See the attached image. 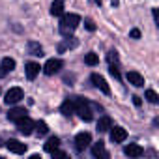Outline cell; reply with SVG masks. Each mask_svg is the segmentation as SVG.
Segmentation results:
<instances>
[{
	"label": "cell",
	"instance_id": "cell-7",
	"mask_svg": "<svg viewBox=\"0 0 159 159\" xmlns=\"http://www.w3.org/2000/svg\"><path fill=\"white\" fill-rule=\"evenodd\" d=\"M92 83H94V86L98 88V90H101L103 94H111V88H109V84H107V81L101 77V75H98V73H94L92 77Z\"/></svg>",
	"mask_w": 159,
	"mask_h": 159
},
{
	"label": "cell",
	"instance_id": "cell-12",
	"mask_svg": "<svg viewBox=\"0 0 159 159\" xmlns=\"http://www.w3.org/2000/svg\"><path fill=\"white\" fill-rule=\"evenodd\" d=\"M39 64H36V62H28L26 64V77L30 79V81H34V79L38 77V73H39Z\"/></svg>",
	"mask_w": 159,
	"mask_h": 159
},
{
	"label": "cell",
	"instance_id": "cell-20",
	"mask_svg": "<svg viewBox=\"0 0 159 159\" xmlns=\"http://www.w3.org/2000/svg\"><path fill=\"white\" fill-rule=\"evenodd\" d=\"M28 51H30V54H34V56H41V54H43V49H41L38 43H34V41L28 43Z\"/></svg>",
	"mask_w": 159,
	"mask_h": 159
},
{
	"label": "cell",
	"instance_id": "cell-31",
	"mask_svg": "<svg viewBox=\"0 0 159 159\" xmlns=\"http://www.w3.org/2000/svg\"><path fill=\"white\" fill-rule=\"evenodd\" d=\"M96 2H98V4H101V0H96Z\"/></svg>",
	"mask_w": 159,
	"mask_h": 159
},
{
	"label": "cell",
	"instance_id": "cell-14",
	"mask_svg": "<svg viewBox=\"0 0 159 159\" xmlns=\"http://www.w3.org/2000/svg\"><path fill=\"white\" fill-rule=\"evenodd\" d=\"M60 111H62L64 116H71V114H75V103H73V99H66V101L62 103Z\"/></svg>",
	"mask_w": 159,
	"mask_h": 159
},
{
	"label": "cell",
	"instance_id": "cell-8",
	"mask_svg": "<svg viewBox=\"0 0 159 159\" xmlns=\"http://www.w3.org/2000/svg\"><path fill=\"white\" fill-rule=\"evenodd\" d=\"M6 148L11 152V153H25L26 152V146L23 144V142H19V140H15V139H10L8 142H6Z\"/></svg>",
	"mask_w": 159,
	"mask_h": 159
},
{
	"label": "cell",
	"instance_id": "cell-24",
	"mask_svg": "<svg viewBox=\"0 0 159 159\" xmlns=\"http://www.w3.org/2000/svg\"><path fill=\"white\" fill-rule=\"evenodd\" d=\"M146 99H148L150 103H157V101H159V96H157L153 90H146Z\"/></svg>",
	"mask_w": 159,
	"mask_h": 159
},
{
	"label": "cell",
	"instance_id": "cell-15",
	"mask_svg": "<svg viewBox=\"0 0 159 159\" xmlns=\"http://www.w3.org/2000/svg\"><path fill=\"white\" fill-rule=\"evenodd\" d=\"M111 127H112V120H111L109 116H101L99 122H98V131H99V133H105V131H109Z\"/></svg>",
	"mask_w": 159,
	"mask_h": 159
},
{
	"label": "cell",
	"instance_id": "cell-6",
	"mask_svg": "<svg viewBox=\"0 0 159 159\" xmlns=\"http://www.w3.org/2000/svg\"><path fill=\"white\" fill-rule=\"evenodd\" d=\"M17 129H19V133H23V135H30L32 129H34V122H32L28 116H23L21 120H17Z\"/></svg>",
	"mask_w": 159,
	"mask_h": 159
},
{
	"label": "cell",
	"instance_id": "cell-17",
	"mask_svg": "<svg viewBox=\"0 0 159 159\" xmlns=\"http://www.w3.org/2000/svg\"><path fill=\"white\" fill-rule=\"evenodd\" d=\"M64 13V0H54L51 6V15H62Z\"/></svg>",
	"mask_w": 159,
	"mask_h": 159
},
{
	"label": "cell",
	"instance_id": "cell-25",
	"mask_svg": "<svg viewBox=\"0 0 159 159\" xmlns=\"http://www.w3.org/2000/svg\"><path fill=\"white\" fill-rule=\"evenodd\" d=\"M109 71H111V75L116 79V81H120V79H122V75H120V69H118V66H111L109 67Z\"/></svg>",
	"mask_w": 159,
	"mask_h": 159
},
{
	"label": "cell",
	"instance_id": "cell-19",
	"mask_svg": "<svg viewBox=\"0 0 159 159\" xmlns=\"http://www.w3.org/2000/svg\"><path fill=\"white\" fill-rule=\"evenodd\" d=\"M58 144H60V139H58V137H51V139L45 142V150L51 153L52 150H56V148H58Z\"/></svg>",
	"mask_w": 159,
	"mask_h": 159
},
{
	"label": "cell",
	"instance_id": "cell-1",
	"mask_svg": "<svg viewBox=\"0 0 159 159\" xmlns=\"http://www.w3.org/2000/svg\"><path fill=\"white\" fill-rule=\"evenodd\" d=\"M79 23H81V17H79L77 13H66L62 15L60 19V34L62 36H71L75 32V28L79 26Z\"/></svg>",
	"mask_w": 159,
	"mask_h": 159
},
{
	"label": "cell",
	"instance_id": "cell-23",
	"mask_svg": "<svg viewBox=\"0 0 159 159\" xmlns=\"http://www.w3.org/2000/svg\"><path fill=\"white\" fill-rule=\"evenodd\" d=\"M107 60H109L111 66H116V64H118V52H116V51H111V52L107 54Z\"/></svg>",
	"mask_w": 159,
	"mask_h": 159
},
{
	"label": "cell",
	"instance_id": "cell-3",
	"mask_svg": "<svg viewBox=\"0 0 159 159\" xmlns=\"http://www.w3.org/2000/svg\"><path fill=\"white\" fill-rule=\"evenodd\" d=\"M23 90L21 88H10L8 92H6V98H4V101H6V105H15V103H19L21 99H23Z\"/></svg>",
	"mask_w": 159,
	"mask_h": 159
},
{
	"label": "cell",
	"instance_id": "cell-9",
	"mask_svg": "<svg viewBox=\"0 0 159 159\" xmlns=\"http://www.w3.org/2000/svg\"><path fill=\"white\" fill-rule=\"evenodd\" d=\"M112 129V127H111ZM127 139V131L124 129V127H114L112 131H111V140L112 142H124Z\"/></svg>",
	"mask_w": 159,
	"mask_h": 159
},
{
	"label": "cell",
	"instance_id": "cell-21",
	"mask_svg": "<svg viewBox=\"0 0 159 159\" xmlns=\"http://www.w3.org/2000/svg\"><path fill=\"white\" fill-rule=\"evenodd\" d=\"M34 129H36L38 135H45V133L49 131V127H47L45 122H36V124H34Z\"/></svg>",
	"mask_w": 159,
	"mask_h": 159
},
{
	"label": "cell",
	"instance_id": "cell-2",
	"mask_svg": "<svg viewBox=\"0 0 159 159\" xmlns=\"http://www.w3.org/2000/svg\"><path fill=\"white\" fill-rule=\"evenodd\" d=\"M73 103H75V112L81 116L84 122H90L94 116H92V111H90V105H88V101H84V99H81V98H75L73 99Z\"/></svg>",
	"mask_w": 159,
	"mask_h": 159
},
{
	"label": "cell",
	"instance_id": "cell-18",
	"mask_svg": "<svg viewBox=\"0 0 159 159\" xmlns=\"http://www.w3.org/2000/svg\"><path fill=\"white\" fill-rule=\"evenodd\" d=\"M0 67H2V71H4V73H10V71H13V69H15V60L8 56V58H4V60H2Z\"/></svg>",
	"mask_w": 159,
	"mask_h": 159
},
{
	"label": "cell",
	"instance_id": "cell-4",
	"mask_svg": "<svg viewBox=\"0 0 159 159\" xmlns=\"http://www.w3.org/2000/svg\"><path fill=\"white\" fill-rule=\"evenodd\" d=\"M90 142H92V135H90V133H79V135L75 137V148H77L79 152L86 150V148L90 146Z\"/></svg>",
	"mask_w": 159,
	"mask_h": 159
},
{
	"label": "cell",
	"instance_id": "cell-29",
	"mask_svg": "<svg viewBox=\"0 0 159 159\" xmlns=\"http://www.w3.org/2000/svg\"><path fill=\"white\" fill-rule=\"evenodd\" d=\"M86 28H88V30H94L96 26H94V23H92V21H86Z\"/></svg>",
	"mask_w": 159,
	"mask_h": 159
},
{
	"label": "cell",
	"instance_id": "cell-27",
	"mask_svg": "<svg viewBox=\"0 0 159 159\" xmlns=\"http://www.w3.org/2000/svg\"><path fill=\"white\" fill-rule=\"evenodd\" d=\"M131 38H140V32H139L137 28H133V30H131Z\"/></svg>",
	"mask_w": 159,
	"mask_h": 159
},
{
	"label": "cell",
	"instance_id": "cell-10",
	"mask_svg": "<svg viewBox=\"0 0 159 159\" xmlns=\"http://www.w3.org/2000/svg\"><path fill=\"white\" fill-rule=\"evenodd\" d=\"M127 81H129V84H133V86H144V77H142L139 71H129V73H127Z\"/></svg>",
	"mask_w": 159,
	"mask_h": 159
},
{
	"label": "cell",
	"instance_id": "cell-28",
	"mask_svg": "<svg viewBox=\"0 0 159 159\" xmlns=\"http://www.w3.org/2000/svg\"><path fill=\"white\" fill-rule=\"evenodd\" d=\"M133 103H135V105L139 107V105H140L142 101H140V98H139V96H133Z\"/></svg>",
	"mask_w": 159,
	"mask_h": 159
},
{
	"label": "cell",
	"instance_id": "cell-13",
	"mask_svg": "<svg viewBox=\"0 0 159 159\" xmlns=\"http://www.w3.org/2000/svg\"><path fill=\"white\" fill-rule=\"evenodd\" d=\"M23 116H26V111L21 109V107H15V109H11V111L8 112V120H10V122H17V120H21Z\"/></svg>",
	"mask_w": 159,
	"mask_h": 159
},
{
	"label": "cell",
	"instance_id": "cell-11",
	"mask_svg": "<svg viewBox=\"0 0 159 159\" xmlns=\"http://www.w3.org/2000/svg\"><path fill=\"white\" fill-rule=\"evenodd\" d=\"M124 152H125V155H129V157H140V155L144 153L139 144H127V146L124 148Z\"/></svg>",
	"mask_w": 159,
	"mask_h": 159
},
{
	"label": "cell",
	"instance_id": "cell-26",
	"mask_svg": "<svg viewBox=\"0 0 159 159\" xmlns=\"http://www.w3.org/2000/svg\"><path fill=\"white\" fill-rule=\"evenodd\" d=\"M75 45H77V41H69V39H67V41H66V43H62V45H60V47H58V51H60V52H62V51H66V49H67V47H75Z\"/></svg>",
	"mask_w": 159,
	"mask_h": 159
},
{
	"label": "cell",
	"instance_id": "cell-16",
	"mask_svg": "<svg viewBox=\"0 0 159 159\" xmlns=\"http://www.w3.org/2000/svg\"><path fill=\"white\" fill-rule=\"evenodd\" d=\"M92 155H94V157H107V155H109V153L105 152V146H103L101 140L92 146Z\"/></svg>",
	"mask_w": 159,
	"mask_h": 159
},
{
	"label": "cell",
	"instance_id": "cell-32",
	"mask_svg": "<svg viewBox=\"0 0 159 159\" xmlns=\"http://www.w3.org/2000/svg\"><path fill=\"white\" fill-rule=\"evenodd\" d=\"M0 146H2V140H0Z\"/></svg>",
	"mask_w": 159,
	"mask_h": 159
},
{
	"label": "cell",
	"instance_id": "cell-5",
	"mask_svg": "<svg viewBox=\"0 0 159 159\" xmlns=\"http://www.w3.org/2000/svg\"><path fill=\"white\" fill-rule=\"evenodd\" d=\"M60 69H62V60H60V58H51V60H47V64H45V67H43L45 75H54V73H58Z\"/></svg>",
	"mask_w": 159,
	"mask_h": 159
},
{
	"label": "cell",
	"instance_id": "cell-22",
	"mask_svg": "<svg viewBox=\"0 0 159 159\" xmlns=\"http://www.w3.org/2000/svg\"><path fill=\"white\" fill-rule=\"evenodd\" d=\"M84 62H86L88 66H96V64L99 62V58H98V54H96V52H88V54L84 56Z\"/></svg>",
	"mask_w": 159,
	"mask_h": 159
},
{
	"label": "cell",
	"instance_id": "cell-30",
	"mask_svg": "<svg viewBox=\"0 0 159 159\" xmlns=\"http://www.w3.org/2000/svg\"><path fill=\"white\" fill-rule=\"evenodd\" d=\"M2 75H6V73H4V71H2V67H0V77H2Z\"/></svg>",
	"mask_w": 159,
	"mask_h": 159
}]
</instances>
